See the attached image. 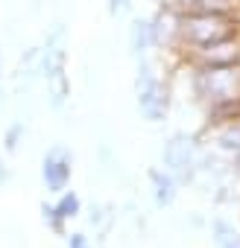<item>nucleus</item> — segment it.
<instances>
[{
    "mask_svg": "<svg viewBox=\"0 0 240 248\" xmlns=\"http://www.w3.org/2000/svg\"><path fill=\"white\" fill-rule=\"evenodd\" d=\"M214 239H217L220 248H240V231H234L228 222L214 225Z\"/></svg>",
    "mask_w": 240,
    "mask_h": 248,
    "instance_id": "f8f14e48",
    "label": "nucleus"
},
{
    "mask_svg": "<svg viewBox=\"0 0 240 248\" xmlns=\"http://www.w3.org/2000/svg\"><path fill=\"white\" fill-rule=\"evenodd\" d=\"M41 178L47 184L50 193H65L68 181H70V155L56 146L44 155V164H41Z\"/></svg>",
    "mask_w": 240,
    "mask_h": 248,
    "instance_id": "0eeeda50",
    "label": "nucleus"
},
{
    "mask_svg": "<svg viewBox=\"0 0 240 248\" xmlns=\"http://www.w3.org/2000/svg\"><path fill=\"white\" fill-rule=\"evenodd\" d=\"M161 158H164L167 172H173L176 178L188 181V178L196 172V164H199V149H196L193 138H188V135H173V138L164 143Z\"/></svg>",
    "mask_w": 240,
    "mask_h": 248,
    "instance_id": "20e7f679",
    "label": "nucleus"
},
{
    "mask_svg": "<svg viewBox=\"0 0 240 248\" xmlns=\"http://www.w3.org/2000/svg\"><path fill=\"white\" fill-rule=\"evenodd\" d=\"M129 44H132V50L138 56L153 50V47H158V41H155V21H135L132 30H129Z\"/></svg>",
    "mask_w": 240,
    "mask_h": 248,
    "instance_id": "1a4fd4ad",
    "label": "nucleus"
},
{
    "mask_svg": "<svg viewBox=\"0 0 240 248\" xmlns=\"http://www.w3.org/2000/svg\"><path fill=\"white\" fill-rule=\"evenodd\" d=\"M185 59L190 67H231L240 64V35L228 41H217L208 47H193L185 50Z\"/></svg>",
    "mask_w": 240,
    "mask_h": 248,
    "instance_id": "39448f33",
    "label": "nucleus"
},
{
    "mask_svg": "<svg viewBox=\"0 0 240 248\" xmlns=\"http://www.w3.org/2000/svg\"><path fill=\"white\" fill-rule=\"evenodd\" d=\"M44 76H47V88L53 93V105H62L68 96V76H65V50L50 41L47 53H44Z\"/></svg>",
    "mask_w": 240,
    "mask_h": 248,
    "instance_id": "423d86ee",
    "label": "nucleus"
},
{
    "mask_svg": "<svg viewBox=\"0 0 240 248\" xmlns=\"http://www.w3.org/2000/svg\"><path fill=\"white\" fill-rule=\"evenodd\" d=\"M240 35V21L234 12H190L179 15V50L208 47Z\"/></svg>",
    "mask_w": 240,
    "mask_h": 248,
    "instance_id": "f257e3e1",
    "label": "nucleus"
},
{
    "mask_svg": "<svg viewBox=\"0 0 240 248\" xmlns=\"http://www.w3.org/2000/svg\"><path fill=\"white\" fill-rule=\"evenodd\" d=\"M193 91L208 105V111L240 108V64L193 67Z\"/></svg>",
    "mask_w": 240,
    "mask_h": 248,
    "instance_id": "f03ea898",
    "label": "nucleus"
},
{
    "mask_svg": "<svg viewBox=\"0 0 240 248\" xmlns=\"http://www.w3.org/2000/svg\"><path fill=\"white\" fill-rule=\"evenodd\" d=\"M135 96H138V108L150 123H158L167 117V105H170V91L164 85V79L158 76V70L147 62H141L138 76H135Z\"/></svg>",
    "mask_w": 240,
    "mask_h": 248,
    "instance_id": "7ed1b4c3",
    "label": "nucleus"
},
{
    "mask_svg": "<svg viewBox=\"0 0 240 248\" xmlns=\"http://www.w3.org/2000/svg\"><path fill=\"white\" fill-rule=\"evenodd\" d=\"M44 213H47L50 225L59 231L65 219H73V216L79 213V199H76V193H62V196H59V202H56L53 207H47Z\"/></svg>",
    "mask_w": 240,
    "mask_h": 248,
    "instance_id": "9d476101",
    "label": "nucleus"
},
{
    "mask_svg": "<svg viewBox=\"0 0 240 248\" xmlns=\"http://www.w3.org/2000/svg\"><path fill=\"white\" fill-rule=\"evenodd\" d=\"M150 181H153V190H155V202L158 204H170L176 199V175L173 172L153 170L150 172Z\"/></svg>",
    "mask_w": 240,
    "mask_h": 248,
    "instance_id": "9b49d317",
    "label": "nucleus"
},
{
    "mask_svg": "<svg viewBox=\"0 0 240 248\" xmlns=\"http://www.w3.org/2000/svg\"><path fill=\"white\" fill-rule=\"evenodd\" d=\"M129 6H132V0H108V9H111V15H123Z\"/></svg>",
    "mask_w": 240,
    "mask_h": 248,
    "instance_id": "ddd939ff",
    "label": "nucleus"
},
{
    "mask_svg": "<svg viewBox=\"0 0 240 248\" xmlns=\"http://www.w3.org/2000/svg\"><path fill=\"white\" fill-rule=\"evenodd\" d=\"M211 126H214V140H217V146L237 155V152H240V117L225 120V123H211Z\"/></svg>",
    "mask_w": 240,
    "mask_h": 248,
    "instance_id": "6e6552de",
    "label": "nucleus"
},
{
    "mask_svg": "<svg viewBox=\"0 0 240 248\" xmlns=\"http://www.w3.org/2000/svg\"><path fill=\"white\" fill-rule=\"evenodd\" d=\"M68 248H91V245H88V236L85 233H70Z\"/></svg>",
    "mask_w": 240,
    "mask_h": 248,
    "instance_id": "4468645a",
    "label": "nucleus"
}]
</instances>
